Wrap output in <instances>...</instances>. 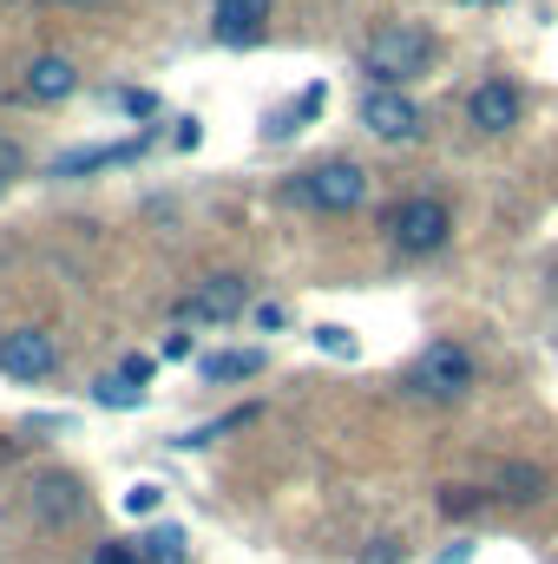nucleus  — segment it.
<instances>
[{"label":"nucleus","instance_id":"nucleus-1","mask_svg":"<svg viewBox=\"0 0 558 564\" xmlns=\"http://www.w3.org/2000/svg\"><path fill=\"white\" fill-rule=\"evenodd\" d=\"M427 66H433V33L415 26V20L375 26L368 46H362V73H368V86H388V93H401V86L420 79Z\"/></svg>","mask_w":558,"mask_h":564},{"label":"nucleus","instance_id":"nucleus-2","mask_svg":"<svg viewBox=\"0 0 558 564\" xmlns=\"http://www.w3.org/2000/svg\"><path fill=\"white\" fill-rule=\"evenodd\" d=\"M282 197H289V204H309V210H322V217H348V210L368 204V171H362L355 158H329V164L289 177Z\"/></svg>","mask_w":558,"mask_h":564},{"label":"nucleus","instance_id":"nucleus-3","mask_svg":"<svg viewBox=\"0 0 558 564\" xmlns=\"http://www.w3.org/2000/svg\"><path fill=\"white\" fill-rule=\"evenodd\" d=\"M473 381H480V368L460 341H427L415 355V368H408V388L427 394V401H466Z\"/></svg>","mask_w":558,"mask_h":564},{"label":"nucleus","instance_id":"nucleus-4","mask_svg":"<svg viewBox=\"0 0 558 564\" xmlns=\"http://www.w3.org/2000/svg\"><path fill=\"white\" fill-rule=\"evenodd\" d=\"M20 506H26V519L46 525V532H66V525H79V519L93 512L86 479H73V473H33L26 492H20Z\"/></svg>","mask_w":558,"mask_h":564},{"label":"nucleus","instance_id":"nucleus-5","mask_svg":"<svg viewBox=\"0 0 558 564\" xmlns=\"http://www.w3.org/2000/svg\"><path fill=\"white\" fill-rule=\"evenodd\" d=\"M447 237H453V210L440 197H408L388 217V243L401 257H433V250H447Z\"/></svg>","mask_w":558,"mask_h":564},{"label":"nucleus","instance_id":"nucleus-6","mask_svg":"<svg viewBox=\"0 0 558 564\" xmlns=\"http://www.w3.org/2000/svg\"><path fill=\"white\" fill-rule=\"evenodd\" d=\"M362 126H368L375 139H388V144H415L420 132H427V112H420L408 93L368 86V93H362Z\"/></svg>","mask_w":558,"mask_h":564},{"label":"nucleus","instance_id":"nucleus-7","mask_svg":"<svg viewBox=\"0 0 558 564\" xmlns=\"http://www.w3.org/2000/svg\"><path fill=\"white\" fill-rule=\"evenodd\" d=\"M519 119H526V93H519L513 79H480V86L466 93V126H473V132L506 139Z\"/></svg>","mask_w":558,"mask_h":564},{"label":"nucleus","instance_id":"nucleus-8","mask_svg":"<svg viewBox=\"0 0 558 564\" xmlns=\"http://www.w3.org/2000/svg\"><path fill=\"white\" fill-rule=\"evenodd\" d=\"M60 368V348H53V335H40V328H13V335H0V375L7 381H46Z\"/></svg>","mask_w":558,"mask_h":564},{"label":"nucleus","instance_id":"nucleus-9","mask_svg":"<svg viewBox=\"0 0 558 564\" xmlns=\"http://www.w3.org/2000/svg\"><path fill=\"white\" fill-rule=\"evenodd\" d=\"M244 308H250V282L244 276H204L178 302V322H230Z\"/></svg>","mask_w":558,"mask_h":564},{"label":"nucleus","instance_id":"nucleus-10","mask_svg":"<svg viewBox=\"0 0 558 564\" xmlns=\"http://www.w3.org/2000/svg\"><path fill=\"white\" fill-rule=\"evenodd\" d=\"M264 26H270V0H217V13H211V33L224 46H257Z\"/></svg>","mask_w":558,"mask_h":564},{"label":"nucleus","instance_id":"nucleus-11","mask_svg":"<svg viewBox=\"0 0 558 564\" xmlns=\"http://www.w3.org/2000/svg\"><path fill=\"white\" fill-rule=\"evenodd\" d=\"M73 86H79V66H73L66 53H40V59L26 66V99H40V106L66 99Z\"/></svg>","mask_w":558,"mask_h":564},{"label":"nucleus","instance_id":"nucleus-12","mask_svg":"<svg viewBox=\"0 0 558 564\" xmlns=\"http://www.w3.org/2000/svg\"><path fill=\"white\" fill-rule=\"evenodd\" d=\"M151 139H126V144H93V151H66L53 164V177H79V171H106V164H132Z\"/></svg>","mask_w":558,"mask_h":564},{"label":"nucleus","instance_id":"nucleus-13","mask_svg":"<svg viewBox=\"0 0 558 564\" xmlns=\"http://www.w3.org/2000/svg\"><path fill=\"white\" fill-rule=\"evenodd\" d=\"M211 388H224V381H250V375H264V348H230V355H204V368H197Z\"/></svg>","mask_w":558,"mask_h":564},{"label":"nucleus","instance_id":"nucleus-14","mask_svg":"<svg viewBox=\"0 0 558 564\" xmlns=\"http://www.w3.org/2000/svg\"><path fill=\"white\" fill-rule=\"evenodd\" d=\"M139 558L144 564H191V539H184L178 525H151L139 539Z\"/></svg>","mask_w":558,"mask_h":564},{"label":"nucleus","instance_id":"nucleus-15","mask_svg":"<svg viewBox=\"0 0 558 564\" xmlns=\"http://www.w3.org/2000/svg\"><path fill=\"white\" fill-rule=\"evenodd\" d=\"M500 499H513V506H533V499H546V473H539V466H526V459L500 466Z\"/></svg>","mask_w":558,"mask_h":564},{"label":"nucleus","instance_id":"nucleus-16","mask_svg":"<svg viewBox=\"0 0 558 564\" xmlns=\"http://www.w3.org/2000/svg\"><path fill=\"white\" fill-rule=\"evenodd\" d=\"M93 401H99V408H112V414H132V408H144V388L119 381V375H106V381L93 388Z\"/></svg>","mask_w":558,"mask_h":564},{"label":"nucleus","instance_id":"nucleus-17","mask_svg":"<svg viewBox=\"0 0 558 564\" xmlns=\"http://www.w3.org/2000/svg\"><path fill=\"white\" fill-rule=\"evenodd\" d=\"M315 348H322V355H335V361H355V355H362V341H355L342 322H322V328H315Z\"/></svg>","mask_w":558,"mask_h":564},{"label":"nucleus","instance_id":"nucleus-18","mask_svg":"<svg viewBox=\"0 0 558 564\" xmlns=\"http://www.w3.org/2000/svg\"><path fill=\"white\" fill-rule=\"evenodd\" d=\"M486 499H493V492H473V486H447V492H440V512H447V519H466V512H480Z\"/></svg>","mask_w":558,"mask_h":564},{"label":"nucleus","instance_id":"nucleus-19","mask_svg":"<svg viewBox=\"0 0 558 564\" xmlns=\"http://www.w3.org/2000/svg\"><path fill=\"white\" fill-rule=\"evenodd\" d=\"M158 506H164V492H158V486H151V479H139V486H132V492H126V512H132V519H151V512H158Z\"/></svg>","mask_w":558,"mask_h":564},{"label":"nucleus","instance_id":"nucleus-20","mask_svg":"<svg viewBox=\"0 0 558 564\" xmlns=\"http://www.w3.org/2000/svg\"><path fill=\"white\" fill-rule=\"evenodd\" d=\"M20 171H26V151H20L13 139H0V184H13Z\"/></svg>","mask_w":558,"mask_h":564},{"label":"nucleus","instance_id":"nucleus-21","mask_svg":"<svg viewBox=\"0 0 558 564\" xmlns=\"http://www.w3.org/2000/svg\"><path fill=\"white\" fill-rule=\"evenodd\" d=\"M86 564H144V558H139V545H93Z\"/></svg>","mask_w":558,"mask_h":564},{"label":"nucleus","instance_id":"nucleus-22","mask_svg":"<svg viewBox=\"0 0 558 564\" xmlns=\"http://www.w3.org/2000/svg\"><path fill=\"white\" fill-rule=\"evenodd\" d=\"M119 381L144 388V381H151V355H126V361H119Z\"/></svg>","mask_w":558,"mask_h":564},{"label":"nucleus","instance_id":"nucleus-23","mask_svg":"<svg viewBox=\"0 0 558 564\" xmlns=\"http://www.w3.org/2000/svg\"><path fill=\"white\" fill-rule=\"evenodd\" d=\"M362 564H401V545H395V539H375V545L362 552Z\"/></svg>","mask_w":558,"mask_h":564},{"label":"nucleus","instance_id":"nucleus-24","mask_svg":"<svg viewBox=\"0 0 558 564\" xmlns=\"http://www.w3.org/2000/svg\"><path fill=\"white\" fill-rule=\"evenodd\" d=\"M119 106H126L132 119H151V112H158V99H151V93H119Z\"/></svg>","mask_w":558,"mask_h":564},{"label":"nucleus","instance_id":"nucleus-25","mask_svg":"<svg viewBox=\"0 0 558 564\" xmlns=\"http://www.w3.org/2000/svg\"><path fill=\"white\" fill-rule=\"evenodd\" d=\"M473 552H480L473 539H453V545H447V552H440L433 564H473Z\"/></svg>","mask_w":558,"mask_h":564},{"label":"nucleus","instance_id":"nucleus-26","mask_svg":"<svg viewBox=\"0 0 558 564\" xmlns=\"http://www.w3.org/2000/svg\"><path fill=\"white\" fill-rule=\"evenodd\" d=\"M191 355V335H164V361H184Z\"/></svg>","mask_w":558,"mask_h":564},{"label":"nucleus","instance_id":"nucleus-27","mask_svg":"<svg viewBox=\"0 0 558 564\" xmlns=\"http://www.w3.org/2000/svg\"><path fill=\"white\" fill-rule=\"evenodd\" d=\"M552 289H558V257H552Z\"/></svg>","mask_w":558,"mask_h":564}]
</instances>
